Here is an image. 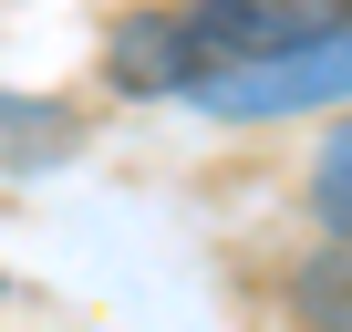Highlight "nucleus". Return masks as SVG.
I'll list each match as a JSON object with an SVG mask.
<instances>
[{
	"instance_id": "nucleus-2",
	"label": "nucleus",
	"mask_w": 352,
	"mask_h": 332,
	"mask_svg": "<svg viewBox=\"0 0 352 332\" xmlns=\"http://www.w3.org/2000/svg\"><path fill=\"white\" fill-rule=\"evenodd\" d=\"M176 21H187L197 73H228V63H270V52H300V42L342 32L352 0H197V11H176Z\"/></svg>"
},
{
	"instance_id": "nucleus-5",
	"label": "nucleus",
	"mask_w": 352,
	"mask_h": 332,
	"mask_svg": "<svg viewBox=\"0 0 352 332\" xmlns=\"http://www.w3.org/2000/svg\"><path fill=\"white\" fill-rule=\"evenodd\" d=\"M311 218L352 249V114L321 135V156H311Z\"/></svg>"
},
{
	"instance_id": "nucleus-1",
	"label": "nucleus",
	"mask_w": 352,
	"mask_h": 332,
	"mask_svg": "<svg viewBox=\"0 0 352 332\" xmlns=\"http://www.w3.org/2000/svg\"><path fill=\"white\" fill-rule=\"evenodd\" d=\"M352 94V21L300 42V52H270V63H228V73H197L187 104L228 114V125H270V114H311V104H342Z\"/></svg>"
},
{
	"instance_id": "nucleus-3",
	"label": "nucleus",
	"mask_w": 352,
	"mask_h": 332,
	"mask_svg": "<svg viewBox=\"0 0 352 332\" xmlns=\"http://www.w3.org/2000/svg\"><path fill=\"white\" fill-rule=\"evenodd\" d=\"M104 73H114L124 94H187V83H197L187 21H176V11H135V21H114V42H104Z\"/></svg>"
},
{
	"instance_id": "nucleus-4",
	"label": "nucleus",
	"mask_w": 352,
	"mask_h": 332,
	"mask_svg": "<svg viewBox=\"0 0 352 332\" xmlns=\"http://www.w3.org/2000/svg\"><path fill=\"white\" fill-rule=\"evenodd\" d=\"M290 322H300V332H352V249H342V239L290 270Z\"/></svg>"
}]
</instances>
